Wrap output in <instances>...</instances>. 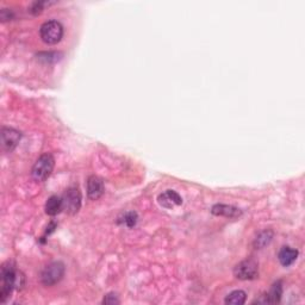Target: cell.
<instances>
[{
  "mask_svg": "<svg viewBox=\"0 0 305 305\" xmlns=\"http://www.w3.org/2000/svg\"><path fill=\"white\" fill-rule=\"evenodd\" d=\"M0 301L5 303L6 299L12 293L15 289H19L24 284V277L20 272L16 269L15 265L12 262H6L2 267L0 272Z\"/></svg>",
  "mask_w": 305,
  "mask_h": 305,
  "instance_id": "1",
  "label": "cell"
},
{
  "mask_svg": "<svg viewBox=\"0 0 305 305\" xmlns=\"http://www.w3.org/2000/svg\"><path fill=\"white\" fill-rule=\"evenodd\" d=\"M55 166V160L54 157L51 154H43L41 155L40 158L37 159V161L35 162L34 167H33V178L36 180L38 182L46 181V180L49 178L51 173H53Z\"/></svg>",
  "mask_w": 305,
  "mask_h": 305,
  "instance_id": "2",
  "label": "cell"
},
{
  "mask_svg": "<svg viewBox=\"0 0 305 305\" xmlns=\"http://www.w3.org/2000/svg\"><path fill=\"white\" fill-rule=\"evenodd\" d=\"M40 35L46 44H56L64 37V26L57 20H49L42 24L40 29Z\"/></svg>",
  "mask_w": 305,
  "mask_h": 305,
  "instance_id": "3",
  "label": "cell"
},
{
  "mask_svg": "<svg viewBox=\"0 0 305 305\" xmlns=\"http://www.w3.org/2000/svg\"><path fill=\"white\" fill-rule=\"evenodd\" d=\"M64 276L65 265L60 261H55L44 267L41 273V282L46 286H53L60 282Z\"/></svg>",
  "mask_w": 305,
  "mask_h": 305,
  "instance_id": "4",
  "label": "cell"
},
{
  "mask_svg": "<svg viewBox=\"0 0 305 305\" xmlns=\"http://www.w3.org/2000/svg\"><path fill=\"white\" fill-rule=\"evenodd\" d=\"M64 210L69 215H75L81 207V192L78 187H69L62 197Z\"/></svg>",
  "mask_w": 305,
  "mask_h": 305,
  "instance_id": "5",
  "label": "cell"
},
{
  "mask_svg": "<svg viewBox=\"0 0 305 305\" xmlns=\"http://www.w3.org/2000/svg\"><path fill=\"white\" fill-rule=\"evenodd\" d=\"M234 274L240 280H252L255 279L259 274L258 262L253 259L245 260L237 263L234 268Z\"/></svg>",
  "mask_w": 305,
  "mask_h": 305,
  "instance_id": "6",
  "label": "cell"
},
{
  "mask_svg": "<svg viewBox=\"0 0 305 305\" xmlns=\"http://www.w3.org/2000/svg\"><path fill=\"white\" fill-rule=\"evenodd\" d=\"M22 134L12 128H3L2 129V149L5 152L12 151L18 145Z\"/></svg>",
  "mask_w": 305,
  "mask_h": 305,
  "instance_id": "7",
  "label": "cell"
},
{
  "mask_svg": "<svg viewBox=\"0 0 305 305\" xmlns=\"http://www.w3.org/2000/svg\"><path fill=\"white\" fill-rule=\"evenodd\" d=\"M104 193V182L98 176L92 175L87 180V195L92 200L99 199Z\"/></svg>",
  "mask_w": 305,
  "mask_h": 305,
  "instance_id": "8",
  "label": "cell"
},
{
  "mask_svg": "<svg viewBox=\"0 0 305 305\" xmlns=\"http://www.w3.org/2000/svg\"><path fill=\"white\" fill-rule=\"evenodd\" d=\"M159 203L160 205L164 207H167V209H172V207L181 205L182 204V198L180 197L175 191L172 190H167L165 193L159 196Z\"/></svg>",
  "mask_w": 305,
  "mask_h": 305,
  "instance_id": "9",
  "label": "cell"
},
{
  "mask_svg": "<svg viewBox=\"0 0 305 305\" xmlns=\"http://www.w3.org/2000/svg\"><path fill=\"white\" fill-rule=\"evenodd\" d=\"M211 212L216 216H224L228 218H237L242 215V211L237 207L231 205H225V204H216L211 209Z\"/></svg>",
  "mask_w": 305,
  "mask_h": 305,
  "instance_id": "10",
  "label": "cell"
},
{
  "mask_svg": "<svg viewBox=\"0 0 305 305\" xmlns=\"http://www.w3.org/2000/svg\"><path fill=\"white\" fill-rule=\"evenodd\" d=\"M297 258H298V251L291 247H283L280 249L278 254V259L280 263L285 267H289L292 265V263L297 260Z\"/></svg>",
  "mask_w": 305,
  "mask_h": 305,
  "instance_id": "11",
  "label": "cell"
},
{
  "mask_svg": "<svg viewBox=\"0 0 305 305\" xmlns=\"http://www.w3.org/2000/svg\"><path fill=\"white\" fill-rule=\"evenodd\" d=\"M282 293H283L282 283H277V284H274V285L272 286L271 291H269V292L266 294L263 299L256 300L255 303H265V304L266 303H269V304L278 303V301L280 300V297H282Z\"/></svg>",
  "mask_w": 305,
  "mask_h": 305,
  "instance_id": "12",
  "label": "cell"
},
{
  "mask_svg": "<svg viewBox=\"0 0 305 305\" xmlns=\"http://www.w3.org/2000/svg\"><path fill=\"white\" fill-rule=\"evenodd\" d=\"M61 210H64L62 198L57 196H51L46 203V214L49 216H56L57 214L61 212Z\"/></svg>",
  "mask_w": 305,
  "mask_h": 305,
  "instance_id": "13",
  "label": "cell"
},
{
  "mask_svg": "<svg viewBox=\"0 0 305 305\" xmlns=\"http://www.w3.org/2000/svg\"><path fill=\"white\" fill-rule=\"evenodd\" d=\"M246 299H247V294H246L245 291L236 290L233 291L231 293H229L224 301L225 304L229 305H242L246 303Z\"/></svg>",
  "mask_w": 305,
  "mask_h": 305,
  "instance_id": "14",
  "label": "cell"
},
{
  "mask_svg": "<svg viewBox=\"0 0 305 305\" xmlns=\"http://www.w3.org/2000/svg\"><path fill=\"white\" fill-rule=\"evenodd\" d=\"M272 237H273V233L271 230L262 231V233H260L258 235V237L255 238L254 246L256 248H263L265 246H267L272 241Z\"/></svg>",
  "mask_w": 305,
  "mask_h": 305,
  "instance_id": "15",
  "label": "cell"
},
{
  "mask_svg": "<svg viewBox=\"0 0 305 305\" xmlns=\"http://www.w3.org/2000/svg\"><path fill=\"white\" fill-rule=\"evenodd\" d=\"M119 222L122 224L127 225L128 228H133L137 223V214L133 212V211H131V212H127Z\"/></svg>",
  "mask_w": 305,
  "mask_h": 305,
  "instance_id": "16",
  "label": "cell"
},
{
  "mask_svg": "<svg viewBox=\"0 0 305 305\" xmlns=\"http://www.w3.org/2000/svg\"><path fill=\"white\" fill-rule=\"evenodd\" d=\"M118 303H119V299L117 298L116 294H113V293L106 294V296L104 297V299H103V304L113 305V304H118Z\"/></svg>",
  "mask_w": 305,
  "mask_h": 305,
  "instance_id": "17",
  "label": "cell"
},
{
  "mask_svg": "<svg viewBox=\"0 0 305 305\" xmlns=\"http://www.w3.org/2000/svg\"><path fill=\"white\" fill-rule=\"evenodd\" d=\"M44 5H46V3H43V2H36V3H34L33 6H31L30 11L33 12L34 15H40V13L42 12Z\"/></svg>",
  "mask_w": 305,
  "mask_h": 305,
  "instance_id": "18",
  "label": "cell"
},
{
  "mask_svg": "<svg viewBox=\"0 0 305 305\" xmlns=\"http://www.w3.org/2000/svg\"><path fill=\"white\" fill-rule=\"evenodd\" d=\"M10 18H12V13L10 12L8 9H3L2 12H0V19H2V22L9 20Z\"/></svg>",
  "mask_w": 305,
  "mask_h": 305,
  "instance_id": "19",
  "label": "cell"
}]
</instances>
